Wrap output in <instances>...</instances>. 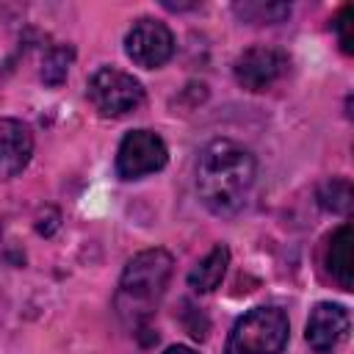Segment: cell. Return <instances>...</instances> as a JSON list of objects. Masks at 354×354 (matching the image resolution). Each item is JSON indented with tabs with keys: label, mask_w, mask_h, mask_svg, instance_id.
Here are the masks:
<instances>
[{
	"label": "cell",
	"mask_w": 354,
	"mask_h": 354,
	"mask_svg": "<svg viewBox=\"0 0 354 354\" xmlns=\"http://www.w3.org/2000/svg\"><path fill=\"white\" fill-rule=\"evenodd\" d=\"M254 171L257 166L249 149L230 138H216L199 155L196 191L213 213L232 216L246 205L254 185Z\"/></svg>",
	"instance_id": "obj_1"
},
{
	"label": "cell",
	"mask_w": 354,
	"mask_h": 354,
	"mask_svg": "<svg viewBox=\"0 0 354 354\" xmlns=\"http://www.w3.org/2000/svg\"><path fill=\"white\" fill-rule=\"evenodd\" d=\"M227 263H230V252H227V246H213L194 268H191V274H188V285L194 288V290H199V293H207V290H213L218 282H221V277H224V271H227Z\"/></svg>",
	"instance_id": "obj_11"
},
{
	"label": "cell",
	"mask_w": 354,
	"mask_h": 354,
	"mask_svg": "<svg viewBox=\"0 0 354 354\" xmlns=\"http://www.w3.org/2000/svg\"><path fill=\"white\" fill-rule=\"evenodd\" d=\"M124 50H127L133 64H138L144 69H155L171 58L174 36L158 19H138L124 39Z\"/></svg>",
	"instance_id": "obj_7"
},
{
	"label": "cell",
	"mask_w": 354,
	"mask_h": 354,
	"mask_svg": "<svg viewBox=\"0 0 354 354\" xmlns=\"http://www.w3.org/2000/svg\"><path fill=\"white\" fill-rule=\"evenodd\" d=\"M351 183L346 177H332L321 185L318 191V202L324 210H332V213H348L351 210Z\"/></svg>",
	"instance_id": "obj_12"
},
{
	"label": "cell",
	"mask_w": 354,
	"mask_h": 354,
	"mask_svg": "<svg viewBox=\"0 0 354 354\" xmlns=\"http://www.w3.org/2000/svg\"><path fill=\"white\" fill-rule=\"evenodd\" d=\"M288 343V318L277 307L249 310L230 332L224 354H279Z\"/></svg>",
	"instance_id": "obj_3"
},
{
	"label": "cell",
	"mask_w": 354,
	"mask_h": 354,
	"mask_svg": "<svg viewBox=\"0 0 354 354\" xmlns=\"http://www.w3.org/2000/svg\"><path fill=\"white\" fill-rule=\"evenodd\" d=\"M335 33L343 53H354V6H343L335 17Z\"/></svg>",
	"instance_id": "obj_15"
},
{
	"label": "cell",
	"mask_w": 354,
	"mask_h": 354,
	"mask_svg": "<svg viewBox=\"0 0 354 354\" xmlns=\"http://www.w3.org/2000/svg\"><path fill=\"white\" fill-rule=\"evenodd\" d=\"M235 11L243 19H252V22H277V19H282V17L290 14V8L282 6V3H268V6H263V3H243Z\"/></svg>",
	"instance_id": "obj_14"
},
{
	"label": "cell",
	"mask_w": 354,
	"mask_h": 354,
	"mask_svg": "<svg viewBox=\"0 0 354 354\" xmlns=\"http://www.w3.org/2000/svg\"><path fill=\"white\" fill-rule=\"evenodd\" d=\"M348 326L351 318L340 304H329L321 301L313 307L310 321H307V343L313 351L318 354H329L335 348H340L348 337Z\"/></svg>",
	"instance_id": "obj_8"
},
{
	"label": "cell",
	"mask_w": 354,
	"mask_h": 354,
	"mask_svg": "<svg viewBox=\"0 0 354 354\" xmlns=\"http://www.w3.org/2000/svg\"><path fill=\"white\" fill-rule=\"evenodd\" d=\"M33 138L17 119H0V183L19 174L30 160Z\"/></svg>",
	"instance_id": "obj_9"
},
{
	"label": "cell",
	"mask_w": 354,
	"mask_h": 354,
	"mask_svg": "<svg viewBox=\"0 0 354 354\" xmlns=\"http://www.w3.org/2000/svg\"><path fill=\"white\" fill-rule=\"evenodd\" d=\"M69 61H72V50L69 47H53L41 61V80L47 86H61L66 80Z\"/></svg>",
	"instance_id": "obj_13"
},
{
	"label": "cell",
	"mask_w": 354,
	"mask_h": 354,
	"mask_svg": "<svg viewBox=\"0 0 354 354\" xmlns=\"http://www.w3.org/2000/svg\"><path fill=\"white\" fill-rule=\"evenodd\" d=\"M166 144L160 136L149 130H133L122 138L119 155H116V171L124 180H136L144 174H152L166 166Z\"/></svg>",
	"instance_id": "obj_5"
},
{
	"label": "cell",
	"mask_w": 354,
	"mask_h": 354,
	"mask_svg": "<svg viewBox=\"0 0 354 354\" xmlns=\"http://www.w3.org/2000/svg\"><path fill=\"white\" fill-rule=\"evenodd\" d=\"M171 277V254L163 249H147L138 252L127 266L124 274L119 279V290H116V310L119 318L138 329L144 326L152 313L158 310L166 285Z\"/></svg>",
	"instance_id": "obj_2"
},
{
	"label": "cell",
	"mask_w": 354,
	"mask_h": 354,
	"mask_svg": "<svg viewBox=\"0 0 354 354\" xmlns=\"http://www.w3.org/2000/svg\"><path fill=\"white\" fill-rule=\"evenodd\" d=\"M288 55L277 47H249L235 58V80L246 91H266L288 72Z\"/></svg>",
	"instance_id": "obj_6"
},
{
	"label": "cell",
	"mask_w": 354,
	"mask_h": 354,
	"mask_svg": "<svg viewBox=\"0 0 354 354\" xmlns=\"http://www.w3.org/2000/svg\"><path fill=\"white\" fill-rule=\"evenodd\" d=\"M326 268L343 290H351V227L348 224L332 232L326 246Z\"/></svg>",
	"instance_id": "obj_10"
},
{
	"label": "cell",
	"mask_w": 354,
	"mask_h": 354,
	"mask_svg": "<svg viewBox=\"0 0 354 354\" xmlns=\"http://www.w3.org/2000/svg\"><path fill=\"white\" fill-rule=\"evenodd\" d=\"M88 100L102 116H124L144 102V88L133 75L105 66L91 75Z\"/></svg>",
	"instance_id": "obj_4"
},
{
	"label": "cell",
	"mask_w": 354,
	"mask_h": 354,
	"mask_svg": "<svg viewBox=\"0 0 354 354\" xmlns=\"http://www.w3.org/2000/svg\"><path fill=\"white\" fill-rule=\"evenodd\" d=\"M163 354H196V351L188 348V346H171V348H166Z\"/></svg>",
	"instance_id": "obj_16"
}]
</instances>
